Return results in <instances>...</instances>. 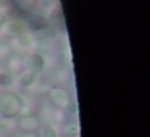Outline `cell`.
<instances>
[{"instance_id":"6da1fadb","label":"cell","mask_w":150,"mask_h":137,"mask_svg":"<svg viewBox=\"0 0 150 137\" xmlns=\"http://www.w3.org/2000/svg\"><path fill=\"white\" fill-rule=\"evenodd\" d=\"M23 110V98L15 92H5L0 95V114L4 118H16Z\"/></svg>"},{"instance_id":"7a4b0ae2","label":"cell","mask_w":150,"mask_h":137,"mask_svg":"<svg viewBox=\"0 0 150 137\" xmlns=\"http://www.w3.org/2000/svg\"><path fill=\"white\" fill-rule=\"evenodd\" d=\"M24 65H26L28 71L37 74V73L44 71V68H45V60H44V56L40 53H31V55H28Z\"/></svg>"},{"instance_id":"3957f363","label":"cell","mask_w":150,"mask_h":137,"mask_svg":"<svg viewBox=\"0 0 150 137\" xmlns=\"http://www.w3.org/2000/svg\"><path fill=\"white\" fill-rule=\"evenodd\" d=\"M50 100H52L57 107L66 108V107H68V103L71 102V97H69V94L65 90V89L53 87L52 90H50Z\"/></svg>"},{"instance_id":"277c9868","label":"cell","mask_w":150,"mask_h":137,"mask_svg":"<svg viewBox=\"0 0 150 137\" xmlns=\"http://www.w3.org/2000/svg\"><path fill=\"white\" fill-rule=\"evenodd\" d=\"M40 126V121L36 114H24L20 118V127L26 132H33Z\"/></svg>"},{"instance_id":"5b68a950","label":"cell","mask_w":150,"mask_h":137,"mask_svg":"<svg viewBox=\"0 0 150 137\" xmlns=\"http://www.w3.org/2000/svg\"><path fill=\"white\" fill-rule=\"evenodd\" d=\"M28 24H29V28L33 31H42L47 28V20L42 16V15H31L29 18H28Z\"/></svg>"},{"instance_id":"8992f818","label":"cell","mask_w":150,"mask_h":137,"mask_svg":"<svg viewBox=\"0 0 150 137\" xmlns=\"http://www.w3.org/2000/svg\"><path fill=\"white\" fill-rule=\"evenodd\" d=\"M34 81H36V74L28 71V69L20 74V84L23 85V87H31V85L34 84Z\"/></svg>"},{"instance_id":"52a82bcc","label":"cell","mask_w":150,"mask_h":137,"mask_svg":"<svg viewBox=\"0 0 150 137\" xmlns=\"http://www.w3.org/2000/svg\"><path fill=\"white\" fill-rule=\"evenodd\" d=\"M7 31H8V34L18 37L20 34H23V24L18 23V21H11V23L7 24Z\"/></svg>"},{"instance_id":"ba28073f","label":"cell","mask_w":150,"mask_h":137,"mask_svg":"<svg viewBox=\"0 0 150 137\" xmlns=\"http://www.w3.org/2000/svg\"><path fill=\"white\" fill-rule=\"evenodd\" d=\"M11 76L8 74V73H0V85L2 87H8V85L11 84Z\"/></svg>"},{"instance_id":"9c48e42d","label":"cell","mask_w":150,"mask_h":137,"mask_svg":"<svg viewBox=\"0 0 150 137\" xmlns=\"http://www.w3.org/2000/svg\"><path fill=\"white\" fill-rule=\"evenodd\" d=\"M18 42H20L23 47H31L33 45V39H31L28 34H20V36H18Z\"/></svg>"},{"instance_id":"30bf717a","label":"cell","mask_w":150,"mask_h":137,"mask_svg":"<svg viewBox=\"0 0 150 137\" xmlns=\"http://www.w3.org/2000/svg\"><path fill=\"white\" fill-rule=\"evenodd\" d=\"M42 137H57V132L52 126H45L42 129Z\"/></svg>"},{"instance_id":"8fae6325","label":"cell","mask_w":150,"mask_h":137,"mask_svg":"<svg viewBox=\"0 0 150 137\" xmlns=\"http://www.w3.org/2000/svg\"><path fill=\"white\" fill-rule=\"evenodd\" d=\"M52 4H55V0H42V5H44V7H50Z\"/></svg>"}]
</instances>
